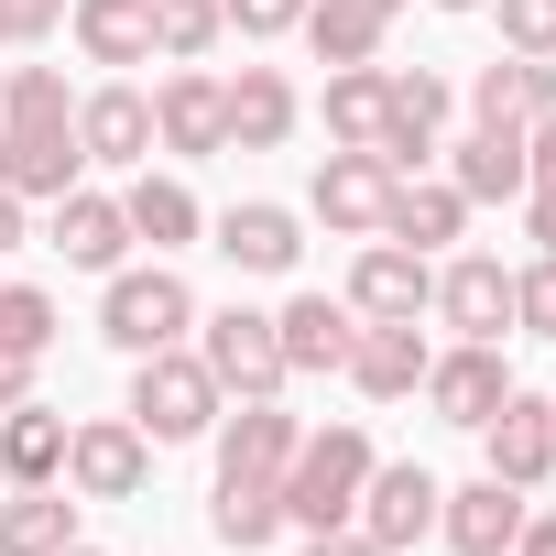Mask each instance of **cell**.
<instances>
[{"instance_id":"31","label":"cell","mask_w":556,"mask_h":556,"mask_svg":"<svg viewBox=\"0 0 556 556\" xmlns=\"http://www.w3.org/2000/svg\"><path fill=\"white\" fill-rule=\"evenodd\" d=\"M121 218H131V240H153V251H175V240H197V197H186L175 175H142V186L121 197Z\"/></svg>"},{"instance_id":"16","label":"cell","mask_w":556,"mask_h":556,"mask_svg":"<svg viewBox=\"0 0 556 556\" xmlns=\"http://www.w3.org/2000/svg\"><path fill=\"white\" fill-rule=\"evenodd\" d=\"M437 306H447L458 339H502V328H513V273H502L491 251H469V262L437 273Z\"/></svg>"},{"instance_id":"1","label":"cell","mask_w":556,"mask_h":556,"mask_svg":"<svg viewBox=\"0 0 556 556\" xmlns=\"http://www.w3.org/2000/svg\"><path fill=\"white\" fill-rule=\"evenodd\" d=\"M361 480H371V437L361 426H328V437H295V458H285V523H350L361 513Z\"/></svg>"},{"instance_id":"22","label":"cell","mask_w":556,"mask_h":556,"mask_svg":"<svg viewBox=\"0 0 556 556\" xmlns=\"http://www.w3.org/2000/svg\"><path fill=\"white\" fill-rule=\"evenodd\" d=\"M77 45L88 66H153V0H77Z\"/></svg>"},{"instance_id":"30","label":"cell","mask_w":556,"mask_h":556,"mask_svg":"<svg viewBox=\"0 0 556 556\" xmlns=\"http://www.w3.org/2000/svg\"><path fill=\"white\" fill-rule=\"evenodd\" d=\"M458 218H469V197L458 186H393V218H382V240H404V251H426V240H458Z\"/></svg>"},{"instance_id":"44","label":"cell","mask_w":556,"mask_h":556,"mask_svg":"<svg viewBox=\"0 0 556 556\" xmlns=\"http://www.w3.org/2000/svg\"><path fill=\"white\" fill-rule=\"evenodd\" d=\"M513 556H556V523H534V513H523V534H513Z\"/></svg>"},{"instance_id":"21","label":"cell","mask_w":556,"mask_h":556,"mask_svg":"<svg viewBox=\"0 0 556 556\" xmlns=\"http://www.w3.org/2000/svg\"><path fill=\"white\" fill-rule=\"evenodd\" d=\"M273 339H285V371H350V306H328V295H295L285 317H273Z\"/></svg>"},{"instance_id":"26","label":"cell","mask_w":556,"mask_h":556,"mask_svg":"<svg viewBox=\"0 0 556 556\" xmlns=\"http://www.w3.org/2000/svg\"><path fill=\"white\" fill-rule=\"evenodd\" d=\"M0 469H12V480H55L66 469V415H45L34 393L0 404Z\"/></svg>"},{"instance_id":"42","label":"cell","mask_w":556,"mask_h":556,"mask_svg":"<svg viewBox=\"0 0 556 556\" xmlns=\"http://www.w3.org/2000/svg\"><path fill=\"white\" fill-rule=\"evenodd\" d=\"M523 229H534V251H556V186H523Z\"/></svg>"},{"instance_id":"12","label":"cell","mask_w":556,"mask_h":556,"mask_svg":"<svg viewBox=\"0 0 556 556\" xmlns=\"http://www.w3.org/2000/svg\"><path fill=\"white\" fill-rule=\"evenodd\" d=\"M437 523H447V545H458V556H513V534H523V491L480 469L469 491H447V502H437Z\"/></svg>"},{"instance_id":"41","label":"cell","mask_w":556,"mask_h":556,"mask_svg":"<svg viewBox=\"0 0 556 556\" xmlns=\"http://www.w3.org/2000/svg\"><path fill=\"white\" fill-rule=\"evenodd\" d=\"M306 556H382V545H371L361 523H317V534H306Z\"/></svg>"},{"instance_id":"23","label":"cell","mask_w":556,"mask_h":556,"mask_svg":"<svg viewBox=\"0 0 556 556\" xmlns=\"http://www.w3.org/2000/svg\"><path fill=\"white\" fill-rule=\"evenodd\" d=\"M218 99H229V153H273L295 131V88L273 66H240V88H218Z\"/></svg>"},{"instance_id":"33","label":"cell","mask_w":556,"mask_h":556,"mask_svg":"<svg viewBox=\"0 0 556 556\" xmlns=\"http://www.w3.org/2000/svg\"><path fill=\"white\" fill-rule=\"evenodd\" d=\"M218 23H229V0H153V55L197 66V55L218 45Z\"/></svg>"},{"instance_id":"9","label":"cell","mask_w":556,"mask_h":556,"mask_svg":"<svg viewBox=\"0 0 556 556\" xmlns=\"http://www.w3.org/2000/svg\"><path fill=\"white\" fill-rule=\"evenodd\" d=\"M426 339H415V317H371L361 339H350V382L371 393V404H404V393H426Z\"/></svg>"},{"instance_id":"28","label":"cell","mask_w":556,"mask_h":556,"mask_svg":"<svg viewBox=\"0 0 556 556\" xmlns=\"http://www.w3.org/2000/svg\"><path fill=\"white\" fill-rule=\"evenodd\" d=\"M382 99H393L382 66H339V77H328V131H339L350 153H371V142H382Z\"/></svg>"},{"instance_id":"19","label":"cell","mask_w":556,"mask_h":556,"mask_svg":"<svg viewBox=\"0 0 556 556\" xmlns=\"http://www.w3.org/2000/svg\"><path fill=\"white\" fill-rule=\"evenodd\" d=\"M77 164H88V153H77V121H66V131H0V186H12L23 207H34V197H66Z\"/></svg>"},{"instance_id":"7","label":"cell","mask_w":556,"mask_h":556,"mask_svg":"<svg viewBox=\"0 0 556 556\" xmlns=\"http://www.w3.org/2000/svg\"><path fill=\"white\" fill-rule=\"evenodd\" d=\"M393 186H404V175H393L382 153H350V142H339V153L317 164V218H328V229H361V240H382V218H393Z\"/></svg>"},{"instance_id":"11","label":"cell","mask_w":556,"mask_h":556,"mask_svg":"<svg viewBox=\"0 0 556 556\" xmlns=\"http://www.w3.org/2000/svg\"><path fill=\"white\" fill-rule=\"evenodd\" d=\"M153 142L164 153H229V99H218V77H164L153 88Z\"/></svg>"},{"instance_id":"3","label":"cell","mask_w":556,"mask_h":556,"mask_svg":"<svg viewBox=\"0 0 556 556\" xmlns=\"http://www.w3.org/2000/svg\"><path fill=\"white\" fill-rule=\"evenodd\" d=\"M197 328V295H186V273H164V262H142V273H110V295H99V339L110 350H175Z\"/></svg>"},{"instance_id":"48","label":"cell","mask_w":556,"mask_h":556,"mask_svg":"<svg viewBox=\"0 0 556 556\" xmlns=\"http://www.w3.org/2000/svg\"><path fill=\"white\" fill-rule=\"evenodd\" d=\"M55 556H99V545H55Z\"/></svg>"},{"instance_id":"47","label":"cell","mask_w":556,"mask_h":556,"mask_svg":"<svg viewBox=\"0 0 556 556\" xmlns=\"http://www.w3.org/2000/svg\"><path fill=\"white\" fill-rule=\"evenodd\" d=\"M437 12H480V0H437Z\"/></svg>"},{"instance_id":"2","label":"cell","mask_w":556,"mask_h":556,"mask_svg":"<svg viewBox=\"0 0 556 556\" xmlns=\"http://www.w3.org/2000/svg\"><path fill=\"white\" fill-rule=\"evenodd\" d=\"M131 426H142L153 447L207 437V426H218V382H207V361H197V350H142V371H131Z\"/></svg>"},{"instance_id":"14","label":"cell","mask_w":556,"mask_h":556,"mask_svg":"<svg viewBox=\"0 0 556 556\" xmlns=\"http://www.w3.org/2000/svg\"><path fill=\"white\" fill-rule=\"evenodd\" d=\"M77 153H88V164H153V99H142V88L77 99Z\"/></svg>"},{"instance_id":"10","label":"cell","mask_w":556,"mask_h":556,"mask_svg":"<svg viewBox=\"0 0 556 556\" xmlns=\"http://www.w3.org/2000/svg\"><path fill=\"white\" fill-rule=\"evenodd\" d=\"M480 437H491V480H513V491H534L556 469V404L545 393H502V415Z\"/></svg>"},{"instance_id":"45","label":"cell","mask_w":556,"mask_h":556,"mask_svg":"<svg viewBox=\"0 0 556 556\" xmlns=\"http://www.w3.org/2000/svg\"><path fill=\"white\" fill-rule=\"evenodd\" d=\"M0 251H23V197L0 186Z\"/></svg>"},{"instance_id":"18","label":"cell","mask_w":556,"mask_h":556,"mask_svg":"<svg viewBox=\"0 0 556 556\" xmlns=\"http://www.w3.org/2000/svg\"><path fill=\"white\" fill-rule=\"evenodd\" d=\"M437 121H447V88L415 66V77H393V99H382V142H371V153H382L393 175H415V164L437 153Z\"/></svg>"},{"instance_id":"27","label":"cell","mask_w":556,"mask_h":556,"mask_svg":"<svg viewBox=\"0 0 556 556\" xmlns=\"http://www.w3.org/2000/svg\"><path fill=\"white\" fill-rule=\"evenodd\" d=\"M306 45H317V66H371L382 55V12H361V0H306Z\"/></svg>"},{"instance_id":"25","label":"cell","mask_w":556,"mask_h":556,"mask_svg":"<svg viewBox=\"0 0 556 556\" xmlns=\"http://www.w3.org/2000/svg\"><path fill=\"white\" fill-rule=\"evenodd\" d=\"M55 545H77V502L23 480L12 502H0V556H55Z\"/></svg>"},{"instance_id":"46","label":"cell","mask_w":556,"mask_h":556,"mask_svg":"<svg viewBox=\"0 0 556 556\" xmlns=\"http://www.w3.org/2000/svg\"><path fill=\"white\" fill-rule=\"evenodd\" d=\"M361 12H382V23H393V12H404V0H361Z\"/></svg>"},{"instance_id":"43","label":"cell","mask_w":556,"mask_h":556,"mask_svg":"<svg viewBox=\"0 0 556 556\" xmlns=\"http://www.w3.org/2000/svg\"><path fill=\"white\" fill-rule=\"evenodd\" d=\"M23 393H34V350L0 339V404H23Z\"/></svg>"},{"instance_id":"34","label":"cell","mask_w":556,"mask_h":556,"mask_svg":"<svg viewBox=\"0 0 556 556\" xmlns=\"http://www.w3.org/2000/svg\"><path fill=\"white\" fill-rule=\"evenodd\" d=\"M77 110H66V77L55 66H23L12 88H0V131H66Z\"/></svg>"},{"instance_id":"15","label":"cell","mask_w":556,"mask_h":556,"mask_svg":"<svg viewBox=\"0 0 556 556\" xmlns=\"http://www.w3.org/2000/svg\"><path fill=\"white\" fill-rule=\"evenodd\" d=\"M55 251H66L77 273H121V251H131V218H121V197H99V186H66V197H55Z\"/></svg>"},{"instance_id":"36","label":"cell","mask_w":556,"mask_h":556,"mask_svg":"<svg viewBox=\"0 0 556 556\" xmlns=\"http://www.w3.org/2000/svg\"><path fill=\"white\" fill-rule=\"evenodd\" d=\"M513 328H534V339H556V251H545L534 273H513Z\"/></svg>"},{"instance_id":"24","label":"cell","mask_w":556,"mask_h":556,"mask_svg":"<svg viewBox=\"0 0 556 556\" xmlns=\"http://www.w3.org/2000/svg\"><path fill=\"white\" fill-rule=\"evenodd\" d=\"M218 251H229L240 273H295V251H306V240H295V207H262V197H251V207H229V218H218Z\"/></svg>"},{"instance_id":"32","label":"cell","mask_w":556,"mask_h":556,"mask_svg":"<svg viewBox=\"0 0 556 556\" xmlns=\"http://www.w3.org/2000/svg\"><path fill=\"white\" fill-rule=\"evenodd\" d=\"M207 523H218L229 545H273V534H285V491H273V480H218Z\"/></svg>"},{"instance_id":"5","label":"cell","mask_w":556,"mask_h":556,"mask_svg":"<svg viewBox=\"0 0 556 556\" xmlns=\"http://www.w3.org/2000/svg\"><path fill=\"white\" fill-rule=\"evenodd\" d=\"M207 382L218 393H240V404H262V393H285L295 371H285V339H273V317H251V306H229V317H207Z\"/></svg>"},{"instance_id":"37","label":"cell","mask_w":556,"mask_h":556,"mask_svg":"<svg viewBox=\"0 0 556 556\" xmlns=\"http://www.w3.org/2000/svg\"><path fill=\"white\" fill-rule=\"evenodd\" d=\"M502 45L513 55H556V0H502Z\"/></svg>"},{"instance_id":"40","label":"cell","mask_w":556,"mask_h":556,"mask_svg":"<svg viewBox=\"0 0 556 556\" xmlns=\"http://www.w3.org/2000/svg\"><path fill=\"white\" fill-rule=\"evenodd\" d=\"M523 175H534V186H556V110H545V121H523Z\"/></svg>"},{"instance_id":"35","label":"cell","mask_w":556,"mask_h":556,"mask_svg":"<svg viewBox=\"0 0 556 556\" xmlns=\"http://www.w3.org/2000/svg\"><path fill=\"white\" fill-rule=\"evenodd\" d=\"M0 339L45 361V339H55V295H34V285H0Z\"/></svg>"},{"instance_id":"39","label":"cell","mask_w":556,"mask_h":556,"mask_svg":"<svg viewBox=\"0 0 556 556\" xmlns=\"http://www.w3.org/2000/svg\"><path fill=\"white\" fill-rule=\"evenodd\" d=\"M229 23H240V34H295L306 0H229Z\"/></svg>"},{"instance_id":"8","label":"cell","mask_w":556,"mask_h":556,"mask_svg":"<svg viewBox=\"0 0 556 556\" xmlns=\"http://www.w3.org/2000/svg\"><path fill=\"white\" fill-rule=\"evenodd\" d=\"M502 393H513L502 339H458L447 361H426V404H437L447 426H491V415H502Z\"/></svg>"},{"instance_id":"4","label":"cell","mask_w":556,"mask_h":556,"mask_svg":"<svg viewBox=\"0 0 556 556\" xmlns=\"http://www.w3.org/2000/svg\"><path fill=\"white\" fill-rule=\"evenodd\" d=\"M66 480H77L88 502H142V480H153V437H142L131 415L66 426Z\"/></svg>"},{"instance_id":"29","label":"cell","mask_w":556,"mask_h":556,"mask_svg":"<svg viewBox=\"0 0 556 556\" xmlns=\"http://www.w3.org/2000/svg\"><path fill=\"white\" fill-rule=\"evenodd\" d=\"M447 186H458V197H523V186H534V175H523V131H469Z\"/></svg>"},{"instance_id":"13","label":"cell","mask_w":556,"mask_h":556,"mask_svg":"<svg viewBox=\"0 0 556 556\" xmlns=\"http://www.w3.org/2000/svg\"><path fill=\"white\" fill-rule=\"evenodd\" d=\"M350 306H361V317H426V306H437V273H426V251H404V240H371V251H361V273H350Z\"/></svg>"},{"instance_id":"38","label":"cell","mask_w":556,"mask_h":556,"mask_svg":"<svg viewBox=\"0 0 556 556\" xmlns=\"http://www.w3.org/2000/svg\"><path fill=\"white\" fill-rule=\"evenodd\" d=\"M55 23H66V0H0V45H34Z\"/></svg>"},{"instance_id":"6","label":"cell","mask_w":556,"mask_h":556,"mask_svg":"<svg viewBox=\"0 0 556 556\" xmlns=\"http://www.w3.org/2000/svg\"><path fill=\"white\" fill-rule=\"evenodd\" d=\"M437 502H447V491H437V469L393 458V469H371V480H361V513H350V523H361V534H371L382 556H404V545H415V534L437 523Z\"/></svg>"},{"instance_id":"20","label":"cell","mask_w":556,"mask_h":556,"mask_svg":"<svg viewBox=\"0 0 556 556\" xmlns=\"http://www.w3.org/2000/svg\"><path fill=\"white\" fill-rule=\"evenodd\" d=\"M469 110H480V131H523V121H545V110H556V66H545V55H513V66H480Z\"/></svg>"},{"instance_id":"17","label":"cell","mask_w":556,"mask_h":556,"mask_svg":"<svg viewBox=\"0 0 556 556\" xmlns=\"http://www.w3.org/2000/svg\"><path fill=\"white\" fill-rule=\"evenodd\" d=\"M285 458H295V415L273 404V393L218 426V480H285Z\"/></svg>"}]
</instances>
